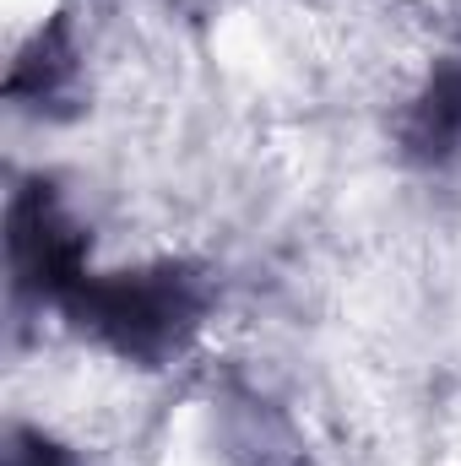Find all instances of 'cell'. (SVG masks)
<instances>
[{"instance_id": "3957f363", "label": "cell", "mask_w": 461, "mask_h": 466, "mask_svg": "<svg viewBox=\"0 0 461 466\" xmlns=\"http://www.w3.org/2000/svg\"><path fill=\"white\" fill-rule=\"evenodd\" d=\"M5 466H71V456H66L55 440H44L38 429H11Z\"/></svg>"}, {"instance_id": "6da1fadb", "label": "cell", "mask_w": 461, "mask_h": 466, "mask_svg": "<svg viewBox=\"0 0 461 466\" xmlns=\"http://www.w3.org/2000/svg\"><path fill=\"white\" fill-rule=\"evenodd\" d=\"M71 309L119 352L152 358L174 348L179 331L196 320L201 299L185 271H125V277H82L71 293Z\"/></svg>"}, {"instance_id": "7a4b0ae2", "label": "cell", "mask_w": 461, "mask_h": 466, "mask_svg": "<svg viewBox=\"0 0 461 466\" xmlns=\"http://www.w3.org/2000/svg\"><path fill=\"white\" fill-rule=\"evenodd\" d=\"M407 152L424 163H446L461 147V66H440L429 76V87L418 93L413 115H407Z\"/></svg>"}]
</instances>
